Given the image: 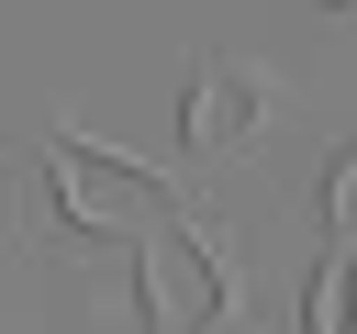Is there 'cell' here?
<instances>
[{
    "label": "cell",
    "instance_id": "8992f818",
    "mask_svg": "<svg viewBox=\"0 0 357 334\" xmlns=\"http://www.w3.org/2000/svg\"><path fill=\"white\" fill-rule=\"evenodd\" d=\"M324 11H346V0H324Z\"/></svg>",
    "mask_w": 357,
    "mask_h": 334
},
{
    "label": "cell",
    "instance_id": "7a4b0ae2",
    "mask_svg": "<svg viewBox=\"0 0 357 334\" xmlns=\"http://www.w3.org/2000/svg\"><path fill=\"white\" fill-rule=\"evenodd\" d=\"M45 189H56V212H67L78 234H145V223H167V212H178V189H167L156 167H134L123 145H89V134H67V145H56Z\"/></svg>",
    "mask_w": 357,
    "mask_h": 334
},
{
    "label": "cell",
    "instance_id": "5b68a950",
    "mask_svg": "<svg viewBox=\"0 0 357 334\" xmlns=\"http://www.w3.org/2000/svg\"><path fill=\"white\" fill-rule=\"evenodd\" d=\"M324 223H335V245H357V134H346L335 167H324Z\"/></svg>",
    "mask_w": 357,
    "mask_h": 334
},
{
    "label": "cell",
    "instance_id": "6da1fadb",
    "mask_svg": "<svg viewBox=\"0 0 357 334\" xmlns=\"http://www.w3.org/2000/svg\"><path fill=\"white\" fill-rule=\"evenodd\" d=\"M134 289H145V334H212L234 312V267H223V245L190 212L134 234Z\"/></svg>",
    "mask_w": 357,
    "mask_h": 334
},
{
    "label": "cell",
    "instance_id": "277c9868",
    "mask_svg": "<svg viewBox=\"0 0 357 334\" xmlns=\"http://www.w3.org/2000/svg\"><path fill=\"white\" fill-rule=\"evenodd\" d=\"M301 334H357V245H335L301 289Z\"/></svg>",
    "mask_w": 357,
    "mask_h": 334
},
{
    "label": "cell",
    "instance_id": "3957f363",
    "mask_svg": "<svg viewBox=\"0 0 357 334\" xmlns=\"http://www.w3.org/2000/svg\"><path fill=\"white\" fill-rule=\"evenodd\" d=\"M268 122H279V89H268V67H257V56H201V78H190V111H178V145H190L201 167H223V156H245Z\"/></svg>",
    "mask_w": 357,
    "mask_h": 334
}]
</instances>
